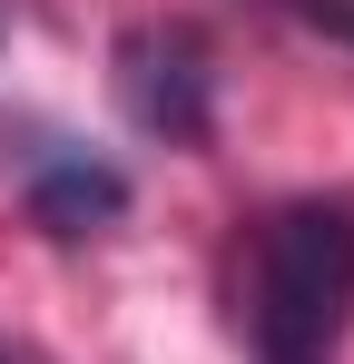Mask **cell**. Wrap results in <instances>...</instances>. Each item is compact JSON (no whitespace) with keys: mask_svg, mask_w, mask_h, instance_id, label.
Here are the masks:
<instances>
[{"mask_svg":"<svg viewBox=\"0 0 354 364\" xmlns=\"http://www.w3.org/2000/svg\"><path fill=\"white\" fill-rule=\"evenodd\" d=\"M30 217L50 237H89V227H118L128 217V168L89 158V148H30Z\"/></svg>","mask_w":354,"mask_h":364,"instance_id":"cell-3","label":"cell"},{"mask_svg":"<svg viewBox=\"0 0 354 364\" xmlns=\"http://www.w3.org/2000/svg\"><path fill=\"white\" fill-rule=\"evenodd\" d=\"M266 10H286V20H305V30H325L335 50H354V0H266Z\"/></svg>","mask_w":354,"mask_h":364,"instance_id":"cell-4","label":"cell"},{"mask_svg":"<svg viewBox=\"0 0 354 364\" xmlns=\"http://www.w3.org/2000/svg\"><path fill=\"white\" fill-rule=\"evenodd\" d=\"M118 99H128V119L148 128V138L197 148V138L217 128V50H207V30L138 20V30L118 40Z\"/></svg>","mask_w":354,"mask_h":364,"instance_id":"cell-2","label":"cell"},{"mask_svg":"<svg viewBox=\"0 0 354 364\" xmlns=\"http://www.w3.org/2000/svg\"><path fill=\"white\" fill-rule=\"evenodd\" d=\"M0 364H40V355H30V345H20V335H0Z\"/></svg>","mask_w":354,"mask_h":364,"instance_id":"cell-5","label":"cell"},{"mask_svg":"<svg viewBox=\"0 0 354 364\" xmlns=\"http://www.w3.org/2000/svg\"><path fill=\"white\" fill-rule=\"evenodd\" d=\"M227 315L256 364H345L354 335V197H286L266 207L227 266Z\"/></svg>","mask_w":354,"mask_h":364,"instance_id":"cell-1","label":"cell"}]
</instances>
